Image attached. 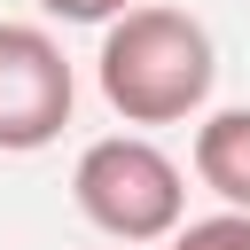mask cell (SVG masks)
<instances>
[{"instance_id":"6da1fadb","label":"cell","mask_w":250,"mask_h":250,"mask_svg":"<svg viewBox=\"0 0 250 250\" xmlns=\"http://www.w3.org/2000/svg\"><path fill=\"white\" fill-rule=\"evenodd\" d=\"M94 78L125 125H180L211 102L219 47L188 8H125L117 23H102Z\"/></svg>"},{"instance_id":"7a4b0ae2","label":"cell","mask_w":250,"mask_h":250,"mask_svg":"<svg viewBox=\"0 0 250 250\" xmlns=\"http://www.w3.org/2000/svg\"><path fill=\"white\" fill-rule=\"evenodd\" d=\"M70 195L78 211L109 234V242H172L180 234V211H188V180L180 164L141 141V133H109L78 156L70 172Z\"/></svg>"},{"instance_id":"3957f363","label":"cell","mask_w":250,"mask_h":250,"mask_svg":"<svg viewBox=\"0 0 250 250\" xmlns=\"http://www.w3.org/2000/svg\"><path fill=\"white\" fill-rule=\"evenodd\" d=\"M78 78L39 23H0V156H31L70 125Z\"/></svg>"},{"instance_id":"277c9868","label":"cell","mask_w":250,"mask_h":250,"mask_svg":"<svg viewBox=\"0 0 250 250\" xmlns=\"http://www.w3.org/2000/svg\"><path fill=\"white\" fill-rule=\"evenodd\" d=\"M195 180L227 211H250V109H211L195 125Z\"/></svg>"},{"instance_id":"5b68a950","label":"cell","mask_w":250,"mask_h":250,"mask_svg":"<svg viewBox=\"0 0 250 250\" xmlns=\"http://www.w3.org/2000/svg\"><path fill=\"white\" fill-rule=\"evenodd\" d=\"M172 250H250V211H211L172 234Z\"/></svg>"},{"instance_id":"8992f818","label":"cell","mask_w":250,"mask_h":250,"mask_svg":"<svg viewBox=\"0 0 250 250\" xmlns=\"http://www.w3.org/2000/svg\"><path fill=\"white\" fill-rule=\"evenodd\" d=\"M47 16H62V23H117L133 0H39Z\"/></svg>"}]
</instances>
